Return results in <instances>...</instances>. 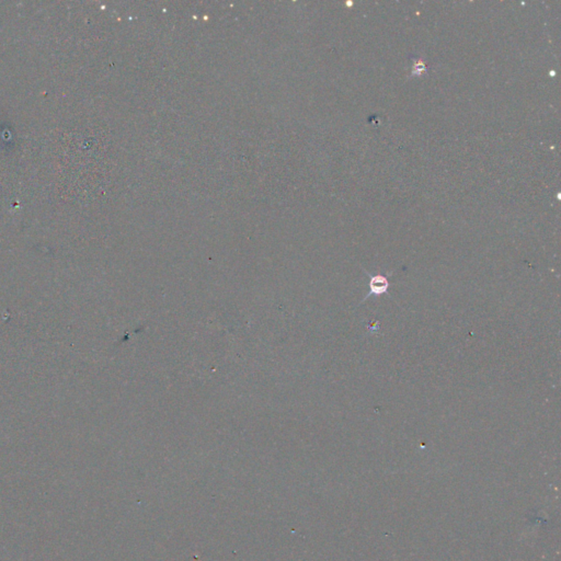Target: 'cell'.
<instances>
[{
    "mask_svg": "<svg viewBox=\"0 0 561 561\" xmlns=\"http://www.w3.org/2000/svg\"><path fill=\"white\" fill-rule=\"evenodd\" d=\"M388 281L383 275L371 276L370 281V292L374 295H383L388 289ZM370 294V295H371Z\"/></svg>",
    "mask_w": 561,
    "mask_h": 561,
    "instance_id": "6da1fadb",
    "label": "cell"
}]
</instances>
